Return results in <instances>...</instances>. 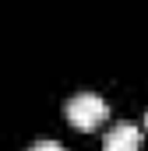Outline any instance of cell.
<instances>
[{"label":"cell","mask_w":148,"mask_h":151,"mask_svg":"<svg viewBox=\"0 0 148 151\" xmlns=\"http://www.w3.org/2000/svg\"><path fill=\"white\" fill-rule=\"evenodd\" d=\"M145 123H148V116H145Z\"/></svg>","instance_id":"277c9868"},{"label":"cell","mask_w":148,"mask_h":151,"mask_svg":"<svg viewBox=\"0 0 148 151\" xmlns=\"http://www.w3.org/2000/svg\"><path fill=\"white\" fill-rule=\"evenodd\" d=\"M64 113H67V119H71V127H78V130H95L99 123H106V116H110V102L99 99V95L81 91V95H74L71 102H67Z\"/></svg>","instance_id":"6da1fadb"},{"label":"cell","mask_w":148,"mask_h":151,"mask_svg":"<svg viewBox=\"0 0 148 151\" xmlns=\"http://www.w3.org/2000/svg\"><path fill=\"white\" fill-rule=\"evenodd\" d=\"M28 151H64V148H60L57 141H39V144H32Z\"/></svg>","instance_id":"3957f363"},{"label":"cell","mask_w":148,"mask_h":151,"mask_svg":"<svg viewBox=\"0 0 148 151\" xmlns=\"http://www.w3.org/2000/svg\"><path fill=\"white\" fill-rule=\"evenodd\" d=\"M106 151H141V130L134 123H116L106 134Z\"/></svg>","instance_id":"7a4b0ae2"}]
</instances>
